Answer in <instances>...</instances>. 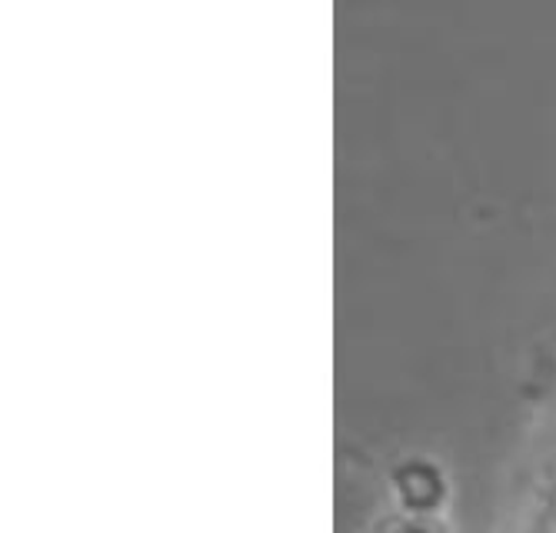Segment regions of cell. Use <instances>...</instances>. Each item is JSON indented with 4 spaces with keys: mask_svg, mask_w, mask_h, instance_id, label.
<instances>
[{
    "mask_svg": "<svg viewBox=\"0 0 556 533\" xmlns=\"http://www.w3.org/2000/svg\"><path fill=\"white\" fill-rule=\"evenodd\" d=\"M367 533H453L446 513H410L400 507H387L367 526Z\"/></svg>",
    "mask_w": 556,
    "mask_h": 533,
    "instance_id": "3",
    "label": "cell"
},
{
    "mask_svg": "<svg viewBox=\"0 0 556 533\" xmlns=\"http://www.w3.org/2000/svg\"><path fill=\"white\" fill-rule=\"evenodd\" d=\"M390 507L410 513H446L453 500V480L437 457L407 454L387 470Z\"/></svg>",
    "mask_w": 556,
    "mask_h": 533,
    "instance_id": "2",
    "label": "cell"
},
{
    "mask_svg": "<svg viewBox=\"0 0 556 533\" xmlns=\"http://www.w3.org/2000/svg\"><path fill=\"white\" fill-rule=\"evenodd\" d=\"M496 533H556V386L520 454Z\"/></svg>",
    "mask_w": 556,
    "mask_h": 533,
    "instance_id": "1",
    "label": "cell"
}]
</instances>
